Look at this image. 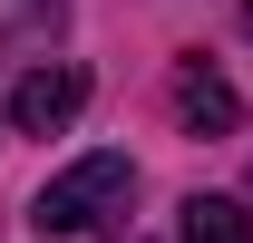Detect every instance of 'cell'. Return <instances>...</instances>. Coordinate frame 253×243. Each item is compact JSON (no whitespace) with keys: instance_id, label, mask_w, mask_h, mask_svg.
Instances as JSON below:
<instances>
[{"instance_id":"cell-1","label":"cell","mask_w":253,"mask_h":243,"mask_svg":"<svg viewBox=\"0 0 253 243\" xmlns=\"http://www.w3.org/2000/svg\"><path fill=\"white\" fill-rule=\"evenodd\" d=\"M126 185H136V165H126V156H78L68 175L39 185L30 224H39V234H88L97 214H117V204H126Z\"/></svg>"},{"instance_id":"cell-2","label":"cell","mask_w":253,"mask_h":243,"mask_svg":"<svg viewBox=\"0 0 253 243\" xmlns=\"http://www.w3.org/2000/svg\"><path fill=\"white\" fill-rule=\"evenodd\" d=\"M78 107H88V68L78 59H39L20 88L0 97V126H10V136H59Z\"/></svg>"},{"instance_id":"cell-3","label":"cell","mask_w":253,"mask_h":243,"mask_svg":"<svg viewBox=\"0 0 253 243\" xmlns=\"http://www.w3.org/2000/svg\"><path fill=\"white\" fill-rule=\"evenodd\" d=\"M175 117H185L195 126V136H234V126H244V97H234V88H224V78H214V68H175Z\"/></svg>"},{"instance_id":"cell-4","label":"cell","mask_w":253,"mask_h":243,"mask_svg":"<svg viewBox=\"0 0 253 243\" xmlns=\"http://www.w3.org/2000/svg\"><path fill=\"white\" fill-rule=\"evenodd\" d=\"M68 20V0H0V78L20 68V49H49Z\"/></svg>"},{"instance_id":"cell-5","label":"cell","mask_w":253,"mask_h":243,"mask_svg":"<svg viewBox=\"0 0 253 243\" xmlns=\"http://www.w3.org/2000/svg\"><path fill=\"white\" fill-rule=\"evenodd\" d=\"M185 243H253V214L234 195H185Z\"/></svg>"},{"instance_id":"cell-6","label":"cell","mask_w":253,"mask_h":243,"mask_svg":"<svg viewBox=\"0 0 253 243\" xmlns=\"http://www.w3.org/2000/svg\"><path fill=\"white\" fill-rule=\"evenodd\" d=\"M244 39H253V0H244Z\"/></svg>"}]
</instances>
